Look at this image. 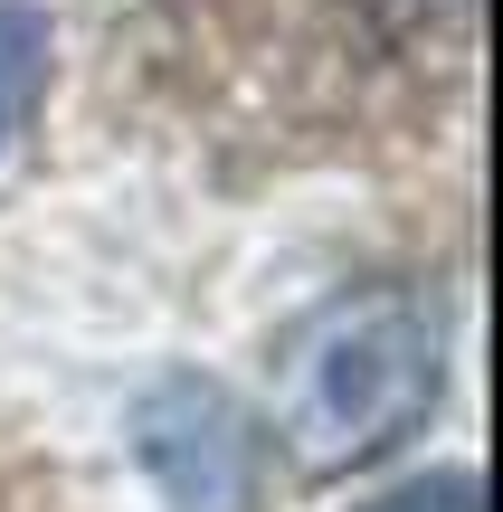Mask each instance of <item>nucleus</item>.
Listing matches in <instances>:
<instances>
[{
	"mask_svg": "<svg viewBox=\"0 0 503 512\" xmlns=\"http://www.w3.org/2000/svg\"><path fill=\"white\" fill-rule=\"evenodd\" d=\"M133 456L171 512H276V437L209 370H171L133 399Z\"/></svg>",
	"mask_w": 503,
	"mask_h": 512,
	"instance_id": "2",
	"label": "nucleus"
},
{
	"mask_svg": "<svg viewBox=\"0 0 503 512\" xmlns=\"http://www.w3.org/2000/svg\"><path fill=\"white\" fill-rule=\"evenodd\" d=\"M38 95H48V19L29 0H0V152L19 143Z\"/></svg>",
	"mask_w": 503,
	"mask_h": 512,
	"instance_id": "3",
	"label": "nucleus"
},
{
	"mask_svg": "<svg viewBox=\"0 0 503 512\" xmlns=\"http://www.w3.org/2000/svg\"><path fill=\"white\" fill-rule=\"evenodd\" d=\"M361 512H485V475L475 465H437V475H409L399 494H380Z\"/></svg>",
	"mask_w": 503,
	"mask_h": 512,
	"instance_id": "4",
	"label": "nucleus"
},
{
	"mask_svg": "<svg viewBox=\"0 0 503 512\" xmlns=\"http://www.w3.org/2000/svg\"><path fill=\"white\" fill-rule=\"evenodd\" d=\"M447 399V332L409 285H352L276 342V437L295 475H361Z\"/></svg>",
	"mask_w": 503,
	"mask_h": 512,
	"instance_id": "1",
	"label": "nucleus"
}]
</instances>
